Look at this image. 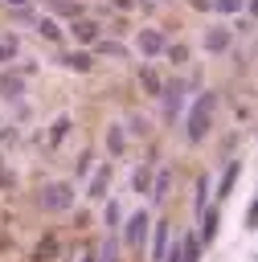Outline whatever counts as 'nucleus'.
Instances as JSON below:
<instances>
[{"label":"nucleus","instance_id":"17","mask_svg":"<svg viewBox=\"0 0 258 262\" xmlns=\"http://www.w3.org/2000/svg\"><path fill=\"white\" fill-rule=\"evenodd\" d=\"M180 262H201V237L197 233H180Z\"/></svg>","mask_w":258,"mask_h":262},{"label":"nucleus","instance_id":"22","mask_svg":"<svg viewBox=\"0 0 258 262\" xmlns=\"http://www.w3.org/2000/svg\"><path fill=\"white\" fill-rule=\"evenodd\" d=\"M94 262H115V229L98 242V250H94Z\"/></svg>","mask_w":258,"mask_h":262},{"label":"nucleus","instance_id":"35","mask_svg":"<svg viewBox=\"0 0 258 262\" xmlns=\"http://www.w3.org/2000/svg\"><path fill=\"white\" fill-rule=\"evenodd\" d=\"M0 4H8V8H25L29 0H0Z\"/></svg>","mask_w":258,"mask_h":262},{"label":"nucleus","instance_id":"21","mask_svg":"<svg viewBox=\"0 0 258 262\" xmlns=\"http://www.w3.org/2000/svg\"><path fill=\"white\" fill-rule=\"evenodd\" d=\"M53 254H57V237L49 233V237H41V246H37V254H33V262H53Z\"/></svg>","mask_w":258,"mask_h":262},{"label":"nucleus","instance_id":"13","mask_svg":"<svg viewBox=\"0 0 258 262\" xmlns=\"http://www.w3.org/2000/svg\"><path fill=\"white\" fill-rule=\"evenodd\" d=\"M238 176H242V160H229V164H225V172H221V184H217V201H225V196L233 192Z\"/></svg>","mask_w":258,"mask_h":262},{"label":"nucleus","instance_id":"30","mask_svg":"<svg viewBox=\"0 0 258 262\" xmlns=\"http://www.w3.org/2000/svg\"><path fill=\"white\" fill-rule=\"evenodd\" d=\"M16 139H20L16 127H0V143H16Z\"/></svg>","mask_w":258,"mask_h":262},{"label":"nucleus","instance_id":"29","mask_svg":"<svg viewBox=\"0 0 258 262\" xmlns=\"http://www.w3.org/2000/svg\"><path fill=\"white\" fill-rule=\"evenodd\" d=\"M238 33H246V37H250V33H254V20H250V12H246V16H242V12H238Z\"/></svg>","mask_w":258,"mask_h":262},{"label":"nucleus","instance_id":"23","mask_svg":"<svg viewBox=\"0 0 258 262\" xmlns=\"http://www.w3.org/2000/svg\"><path fill=\"white\" fill-rule=\"evenodd\" d=\"M205 196H209V176H197V201H192V213L197 217L205 213Z\"/></svg>","mask_w":258,"mask_h":262},{"label":"nucleus","instance_id":"12","mask_svg":"<svg viewBox=\"0 0 258 262\" xmlns=\"http://www.w3.org/2000/svg\"><path fill=\"white\" fill-rule=\"evenodd\" d=\"M123 151H127V127H123V123H111V127H106V156L119 160Z\"/></svg>","mask_w":258,"mask_h":262},{"label":"nucleus","instance_id":"26","mask_svg":"<svg viewBox=\"0 0 258 262\" xmlns=\"http://www.w3.org/2000/svg\"><path fill=\"white\" fill-rule=\"evenodd\" d=\"M16 53H20V41L16 37H4L0 41V61H16Z\"/></svg>","mask_w":258,"mask_h":262},{"label":"nucleus","instance_id":"34","mask_svg":"<svg viewBox=\"0 0 258 262\" xmlns=\"http://www.w3.org/2000/svg\"><path fill=\"white\" fill-rule=\"evenodd\" d=\"M188 4H192L197 12H209V0H188Z\"/></svg>","mask_w":258,"mask_h":262},{"label":"nucleus","instance_id":"31","mask_svg":"<svg viewBox=\"0 0 258 262\" xmlns=\"http://www.w3.org/2000/svg\"><path fill=\"white\" fill-rule=\"evenodd\" d=\"M254 225H258V205L250 201V209H246V229H254Z\"/></svg>","mask_w":258,"mask_h":262},{"label":"nucleus","instance_id":"18","mask_svg":"<svg viewBox=\"0 0 258 262\" xmlns=\"http://www.w3.org/2000/svg\"><path fill=\"white\" fill-rule=\"evenodd\" d=\"M102 217H106V229H115V233H119V225H123V205L111 196V201L102 205Z\"/></svg>","mask_w":258,"mask_h":262},{"label":"nucleus","instance_id":"5","mask_svg":"<svg viewBox=\"0 0 258 262\" xmlns=\"http://www.w3.org/2000/svg\"><path fill=\"white\" fill-rule=\"evenodd\" d=\"M164 45H168V37H164L160 29H139V33H135V49H139L143 57H160Z\"/></svg>","mask_w":258,"mask_h":262},{"label":"nucleus","instance_id":"3","mask_svg":"<svg viewBox=\"0 0 258 262\" xmlns=\"http://www.w3.org/2000/svg\"><path fill=\"white\" fill-rule=\"evenodd\" d=\"M147 229H152V217H147V209H135L131 217H123V225H119V233H123V242L131 246V250H143V242H147Z\"/></svg>","mask_w":258,"mask_h":262},{"label":"nucleus","instance_id":"15","mask_svg":"<svg viewBox=\"0 0 258 262\" xmlns=\"http://www.w3.org/2000/svg\"><path fill=\"white\" fill-rule=\"evenodd\" d=\"M139 86H143L152 98H160V90H164V78H160L152 66H139Z\"/></svg>","mask_w":258,"mask_h":262},{"label":"nucleus","instance_id":"10","mask_svg":"<svg viewBox=\"0 0 258 262\" xmlns=\"http://www.w3.org/2000/svg\"><path fill=\"white\" fill-rule=\"evenodd\" d=\"M61 66L74 70V74H90V70H94V53L82 45V49H74V53H61Z\"/></svg>","mask_w":258,"mask_h":262},{"label":"nucleus","instance_id":"20","mask_svg":"<svg viewBox=\"0 0 258 262\" xmlns=\"http://www.w3.org/2000/svg\"><path fill=\"white\" fill-rule=\"evenodd\" d=\"M37 33H41L45 41H61V25H57L53 16H41V20H37Z\"/></svg>","mask_w":258,"mask_h":262},{"label":"nucleus","instance_id":"6","mask_svg":"<svg viewBox=\"0 0 258 262\" xmlns=\"http://www.w3.org/2000/svg\"><path fill=\"white\" fill-rule=\"evenodd\" d=\"M98 33H102V29H98V20H90L86 12L70 20V37H74L78 45H94V41H98Z\"/></svg>","mask_w":258,"mask_h":262},{"label":"nucleus","instance_id":"4","mask_svg":"<svg viewBox=\"0 0 258 262\" xmlns=\"http://www.w3.org/2000/svg\"><path fill=\"white\" fill-rule=\"evenodd\" d=\"M229 45H233V33H229L225 25H209L205 37H201V49H205V53H225Z\"/></svg>","mask_w":258,"mask_h":262},{"label":"nucleus","instance_id":"1","mask_svg":"<svg viewBox=\"0 0 258 262\" xmlns=\"http://www.w3.org/2000/svg\"><path fill=\"white\" fill-rule=\"evenodd\" d=\"M213 115H217V94H213V90H201V94L188 102L184 139H188V143H205V139H209V127H213Z\"/></svg>","mask_w":258,"mask_h":262},{"label":"nucleus","instance_id":"14","mask_svg":"<svg viewBox=\"0 0 258 262\" xmlns=\"http://www.w3.org/2000/svg\"><path fill=\"white\" fill-rule=\"evenodd\" d=\"M70 127H74V119H70V115H57V119H53V127H49L45 147H61V143H66V135H70Z\"/></svg>","mask_w":258,"mask_h":262},{"label":"nucleus","instance_id":"33","mask_svg":"<svg viewBox=\"0 0 258 262\" xmlns=\"http://www.w3.org/2000/svg\"><path fill=\"white\" fill-rule=\"evenodd\" d=\"M12 184H16V176H8V172H4V164H0V188H12Z\"/></svg>","mask_w":258,"mask_h":262},{"label":"nucleus","instance_id":"16","mask_svg":"<svg viewBox=\"0 0 258 262\" xmlns=\"http://www.w3.org/2000/svg\"><path fill=\"white\" fill-rule=\"evenodd\" d=\"M152 176H156V168H152V164H139V168L131 172V188L147 196V192H152Z\"/></svg>","mask_w":258,"mask_h":262},{"label":"nucleus","instance_id":"27","mask_svg":"<svg viewBox=\"0 0 258 262\" xmlns=\"http://www.w3.org/2000/svg\"><path fill=\"white\" fill-rule=\"evenodd\" d=\"M164 53H168L176 66H184V61H188V45H164Z\"/></svg>","mask_w":258,"mask_h":262},{"label":"nucleus","instance_id":"19","mask_svg":"<svg viewBox=\"0 0 258 262\" xmlns=\"http://www.w3.org/2000/svg\"><path fill=\"white\" fill-rule=\"evenodd\" d=\"M209 8H217V12H254V0H209Z\"/></svg>","mask_w":258,"mask_h":262},{"label":"nucleus","instance_id":"36","mask_svg":"<svg viewBox=\"0 0 258 262\" xmlns=\"http://www.w3.org/2000/svg\"><path fill=\"white\" fill-rule=\"evenodd\" d=\"M115 8H131V0H115Z\"/></svg>","mask_w":258,"mask_h":262},{"label":"nucleus","instance_id":"2","mask_svg":"<svg viewBox=\"0 0 258 262\" xmlns=\"http://www.w3.org/2000/svg\"><path fill=\"white\" fill-rule=\"evenodd\" d=\"M74 201H78V192H74L70 180H45L41 192H37V205H41L45 213H70Z\"/></svg>","mask_w":258,"mask_h":262},{"label":"nucleus","instance_id":"11","mask_svg":"<svg viewBox=\"0 0 258 262\" xmlns=\"http://www.w3.org/2000/svg\"><path fill=\"white\" fill-rule=\"evenodd\" d=\"M29 90V78L20 74V70H8V74H0V94L4 98H20Z\"/></svg>","mask_w":258,"mask_h":262},{"label":"nucleus","instance_id":"25","mask_svg":"<svg viewBox=\"0 0 258 262\" xmlns=\"http://www.w3.org/2000/svg\"><path fill=\"white\" fill-rule=\"evenodd\" d=\"M94 49L106 57H127V45H119V41H94Z\"/></svg>","mask_w":258,"mask_h":262},{"label":"nucleus","instance_id":"32","mask_svg":"<svg viewBox=\"0 0 258 262\" xmlns=\"http://www.w3.org/2000/svg\"><path fill=\"white\" fill-rule=\"evenodd\" d=\"M74 262H94V246H82V250L74 254Z\"/></svg>","mask_w":258,"mask_h":262},{"label":"nucleus","instance_id":"24","mask_svg":"<svg viewBox=\"0 0 258 262\" xmlns=\"http://www.w3.org/2000/svg\"><path fill=\"white\" fill-rule=\"evenodd\" d=\"M53 12L74 20V16H82V4H78V0H53Z\"/></svg>","mask_w":258,"mask_h":262},{"label":"nucleus","instance_id":"9","mask_svg":"<svg viewBox=\"0 0 258 262\" xmlns=\"http://www.w3.org/2000/svg\"><path fill=\"white\" fill-rule=\"evenodd\" d=\"M147 233H152V262H160V258H164V250H168V242H172V225L160 217V221H152V229H147Z\"/></svg>","mask_w":258,"mask_h":262},{"label":"nucleus","instance_id":"7","mask_svg":"<svg viewBox=\"0 0 258 262\" xmlns=\"http://www.w3.org/2000/svg\"><path fill=\"white\" fill-rule=\"evenodd\" d=\"M111 176H115L111 160H106V164H98V168H94V176H90V184H86V201H102V196H106V188H111Z\"/></svg>","mask_w":258,"mask_h":262},{"label":"nucleus","instance_id":"8","mask_svg":"<svg viewBox=\"0 0 258 262\" xmlns=\"http://www.w3.org/2000/svg\"><path fill=\"white\" fill-rule=\"evenodd\" d=\"M160 98H164V111H168V119H176V115L184 111V82H180V78H176V82H164Z\"/></svg>","mask_w":258,"mask_h":262},{"label":"nucleus","instance_id":"28","mask_svg":"<svg viewBox=\"0 0 258 262\" xmlns=\"http://www.w3.org/2000/svg\"><path fill=\"white\" fill-rule=\"evenodd\" d=\"M74 168H78V176H86V172H90V168H94V151H82V156H78V164H74Z\"/></svg>","mask_w":258,"mask_h":262}]
</instances>
